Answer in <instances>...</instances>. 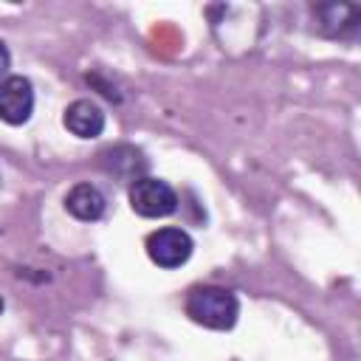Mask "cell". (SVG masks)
<instances>
[{"label":"cell","instance_id":"cell-8","mask_svg":"<svg viewBox=\"0 0 361 361\" xmlns=\"http://www.w3.org/2000/svg\"><path fill=\"white\" fill-rule=\"evenodd\" d=\"M8 62H11V56H8V48L0 42V82L6 79V73H8Z\"/></svg>","mask_w":361,"mask_h":361},{"label":"cell","instance_id":"cell-2","mask_svg":"<svg viewBox=\"0 0 361 361\" xmlns=\"http://www.w3.org/2000/svg\"><path fill=\"white\" fill-rule=\"evenodd\" d=\"M127 197L133 212L141 217H166L178 209V195L172 192V186L149 175H141L138 180H133Z\"/></svg>","mask_w":361,"mask_h":361},{"label":"cell","instance_id":"cell-7","mask_svg":"<svg viewBox=\"0 0 361 361\" xmlns=\"http://www.w3.org/2000/svg\"><path fill=\"white\" fill-rule=\"evenodd\" d=\"M102 166L118 178H130V180H138L141 172H144V161H141V152L133 149V147H113L107 152H102Z\"/></svg>","mask_w":361,"mask_h":361},{"label":"cell","instance_id":"cell-1","mask_svg":"<svg viewBox=\"0 0 361 361\" xmlns=\"http://www.w3.org/2000/svg\"><path fill=\"white\" fill-rule=\"evenodd\" d=\"M240 313L237 296L226 288H214V285H203V288H192L186 296V316L195 324H203L209 330H228L234 327Z\"/></svg>","mask_w":361,"mask_h":361},{"label":"cell","instance_id":"cell-9","mask_svg":"<svg viewBox=\"0 0 361 361\" xmlns=\"http://www.w3.org/2000/svg\"><path fill=\"white\" fill-rule=\"evenodd\" d=\"M3 307H6V302H3V296H0V313H3Z\"/></svg>","mask_w":361,"mask_h":361},{"label":"cell","instance_id":"cell-3","mask_svg":"<svg viewBox=\"0 0 361 361\" xmlns=\"http://www.w3.org/2000/svg\"><path fill=\"white\" fill-rule=\"evenodd\" d=\"M192 237L183 228L166 226L147 237V254L158 268H180L192 257Z\"/></svg>","mask_w":361,"mask_h":361},{"label":"cell","instance_id":"cell-6","mask_svg":"<svg viewBox=\"0 0 361 361\" xmlns=\"http://www.w3.org/2000/svg\"><path fill=\"white\" fill-rule=\"evenodd\" d=\"M65 209L76 217V220H99L104 214V195L93 186V183H76L68 195H65Z\"/></svg>","mask_w":361,"mask_h":361},{"label":"cell","instance_id":"cell-5","mask_svg":"<svg viewBox=\"0 0 361 361\" xmlns=\"http://www.w3.org/2000/svg\"><path fill=\"white\" fill-rule=\"evenodd\" d=\"M65 127L76 135V138H96L102 135L104 130V113L96 102L90 99H76L65 107V116H62Z\"/></svg>","mask_w":361,"mask_h":361},{"label":"cell","instance_id":"cell-4","mask_svg":"<svg viewBox=\"0 0 361 361\" xmlns=\"http://www.w3.org/2000/svg\"><path fill=\"white\" fill-rule=\"evenodd\" d=\"M34 110V87L25 76H6L0 82V118L6 124H25Z\"/></svg>","mask_w":361,"mask_h":361}]
</instances>
